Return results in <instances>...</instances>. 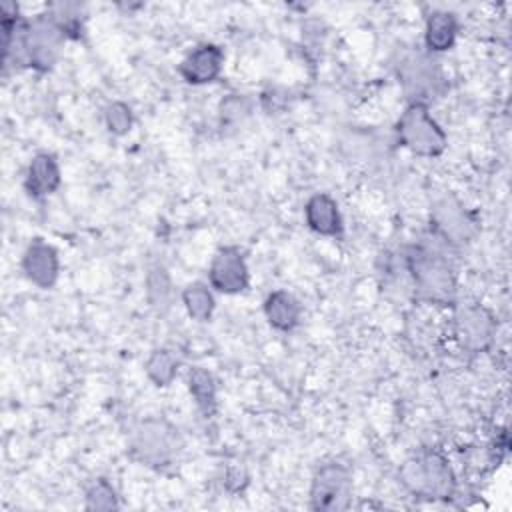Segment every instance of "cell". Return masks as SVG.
I'll return each mask as SVG.
<instances>
[{
	"mask_svg": "<svg viewBox=\"0 0 512 512\" xmlns=\"http://www.w3.org/2000/svg\"><path fill=\"white\" fill-rule=\"evenodd\" d=\"M452 244L434 230L416 244L402 250L412 290L418 298L432 304H452L456 298V274L452 262Z\"/></svg>",
	"mask_w": 512,
	"mask_h": 512,
	"instance_id": "6da1fadb",
	"label": "cell"
},
{
	"mask_svg": "<svg viewBox=\"0 0 512 512\" xmlns=\"http://www.w3.org/2000/svg\"><path fill=\"white\" fill-rule=\"evenodd\" d=\"M400 482L416 496L444 500L454 494L456 480L450 464L438 452H422L400 468Z\"/></svg>",
	"mask_w": 512,
	"mask_h": 512,
	"instance_id": "7a4b0ae2",
	"label": "cell"
},
{
	"mask_svg": "<svg viewBox=\"0 0 512 512\" xmlns=\"http://www.w3.org/2000/svg\"><path fill=\"white\" fill-rule=\"evenodd\" d=\"M396 134L402 146L418 156H440L446 150V134L430 116L426 104H408L396 122Z\"/></svg>",
	"mask_w": 512,
	"mask_h": 512,
	"instance_id": "3957f363",
	"label": "cell"
},
{
	"mask_svg": "<svg viewBox=\"0 0 512 512\" xmlns=\"http://www.w3.org/2000/svg\"><path fill=\"white\" fill-rule=\"evenodd\" d=\"M182 440L178 430L158 418H148L140 422L130 438V448L138 460L150 466H164L168 464L180 450Z\"/></svg>",
	"mask_w": 512,
	"mask_h": 512,
	"instance_id": "277c9868",
	"label": "cell"
},
{
	"mask_svg": "<svg viewBox=\"0 0 512 512\" xmlns=\"http://www.w3.org/2000/svg\"><path fill=\"white\" fill-rule=\"evenodd\" d=\"M400 84L410 98V104H426L444 90L446 78L442 68L428 54H410L400 62Z\"/></svg>",
	"mask_w": 512,
	"mask_h": 512,
	"instance_id": "5b68a950",
	"label": "cell"
},
{
	"mask_svg": "<svg viewBox=\"0 0 512 512\" xmlns=\"http://www.w3.org/2000/svg\"><path fill=\"white\" fill-rule=\"evenodd\" d=\"M352 474L338 462L324 464L316 470L310 486V506L322 512H340L350 506Z\"/></svg>",
	"mask_w": 512,
	"mask_h": 512,
	"instance_id": "8992f818",
	"label": "cell"
},
{
	"mask_svg": "<svg viewBox=\"0 0 512 512\" xmlns=\"http://www.w3.org/2000/svg\"><path fill=\"white\" fill-rule=\"evenodd\" d=\"M430 230L442 236L448 244L458 246L476 234V220L456 196L444 194L432 204Z\"/></svg>",
	"mask_w": 512,
	"mask_h": 512,
	"instance_id": "52a82bcc",
	"label": "cell"
},
{
	"mask_svg": "<svg viewBox=\"0 0 512 512\" xmlns=\"http://www.w3.org/2000/svg\"><path fill=\"white\" fill-rule=\"evenodd\" d=\"M248 266L236 246H222L208 266V282L222 294H238L248 288Z\"/></svg>",
	"mask_w": 512,
	"mask_h": 512,
	"instance_id": "ba28073f",
	"label": "cell"
},
{
	"mask_svg": "<svg viewBox=\"0 0 512 512\" xmlns=\"http://www.w3.org/2000/svg\"><path fill=\"white\" fill-rule=\"evenodd\" d=\"M454 326H456V336L462 342L464 348L472 352H480L490 346L494 338V318L492 314L480 306V304H462L456 310L454 316Z\"/></svg>",
	"mask_w": 512,
	"mask_h": 512,
	"instance_id": "9c48e42d",
	"label": "cell"
},
{
	"mask_svg": "<svg viewBox=\"0 0 512 512\" xmlns=\"http://www.w3.org/2000/svg\"><path fill=\"white\" fill-rule=\"evenodd\" d=\"M22 270L26 278L38 288H52L60 272L58 252L42 238H34L24 250Z\"/></svg>",
	"mask_w": 512,
	"mask_h": 512,
	"instance_id": "30bf717a",
	"label": "cell"
},
{
	"mask_svg": "<svg viewBox=\"0 0 512 512\" xmlns=\"http://www.w3.org/2000/svg\"><path fill=\"white\" fill-rule=\"evenodd\" d=\"M224 66V52L216 44H200L192 52L186 54V58L180 62L178 72L180 76L194 86L214 82Z\"/></svg>",
	"mask_w": 512,
	"mask_h": 512,
	"instance_id": "8fae6325",
	"label": "cell"
},
{
	"mask_svg": "<svg viewBox=\"0 0 512 512\" xmlns=\"http://www.w3.org/2000/svg\"><path fill=\"white\" fill-rule=\"evenodd\" d=\"M60 186V166L54 154L50 152H38L24 176V188L32 198H44L52 194Z\"/></svg>",
	"mask_w": 512,
	"mask_h": 512,
	"instance_id": "7c38bea8",
	"label": "cell"
},
{
	"mask_svg": "<svg viewBox=\"0 0 512 512\" xmlns=\"http://www.w3.org/2000/svg\"><path fill=\"white\" fill-rule=\"evenodd\" d=\"M304 220L308 228L320 236H338L342 232V216L338 204L330 194L324 192L308 198L304 206Z\"/></svg>",
	"mask_w": 512,
	"mask_h": 512,
	"instance_id": "4fadbf2b",
	"label": "cell"
},
{
	"mask_svg": "<svg viewBox=\"0 0 512 512\" xmlns=\"http://www.w3.org/2000/svg\"><path fill=\"white\" fill-rule=\"evenodd\" d=\"M264 314L272 328L280 332H290L300 322V304L298 300L286 290H274L264 300Z\"/></svg>",
	"mask_w": 512,
	"mask_h": 512,
	"instance_id": "5bb4252c",
	"label": "cell"
},
{
	"mask_svg": "<svg viewBox=\"0 0 512 512\" xmlns=\"http://www.w3.org/2000/svg\"><path fill=\"white\" fill-rule=\"evenodd\" d=\"M458 36V20L448 10H434L426 18L424 44L428 52L450 50Z\"/></svg>",
	"mask_w": 512,
	"mask_h": 512,
	"instance_id": "9a60e30c",
	"label": "cell"
},
{
	"mask_svg": "<svg viewBox=\"0 0 512 512\" xmlns=\"http://www.w3.org/2000/svg\"><path fill=\"white\" fill-rule=\"evenodd\" d=\"M182 302H184V308H186L188 316L198 320V322L210 320V316L214 312V304H216L210 288L202 282L188 284L182 292Z\"/></svg>",
	"mask_w": 512,
	"mask_h": 512,
	"instance_id": "2e32d148",
	"label": "cell"
},
{
	"mask_svg": "<svg viewBox=\"0 0 512 512\" xmlns=\"http://www.w3.org/2000/svg\"><path fill=\"white\" fill-rule=\"evenodd\" d=\"M188 388L198 404V408L208 416L216 408V382L212 374L200 366L188 372Z\"/></svg>",
	"mask_w": 512,
	"mask_h": 512,
	"instance_id": "e0dca14e",
	"label": "cell"
},
{
	"mask_svg": "<svg viewBox=\"0 0 512 512\" xmlns=\"http://www.w3.org/2000/svg\"><path fill=\"white\" fill-rule=\"evenodd\" d=\"M178 358L172 350L168 348H156L148 360H146V376L156 384V386H168L178 372Z\"/></svg>",
	"mask_w": 512,
	"mask_h": 512,
	"instance_id": "ac0fdd59",
	"label": "cell"
},
{
	"mask_svg": "<svg viewBox=\"0 0 512 512\" xmlns=\"http://www.w3.org/2000/svg\"><path fill=\"white\" fill-rule=\"evenodd\" d=\"M146 296L154 308H168L172 296V282L164 266H152L146 276Z\"/></svg>",
	"mask_w": 512,
	"mask_h": 512,
	"instance_id": "d6986e66",
	"label": "cell"
},
{
	"mask_svg": "<svg viewBox=\"0 0 512 512\" xmlns=\"http://www.w3.org/2000/svg\"><path fill=\"white\" fill-rule=\"evenodd\" d=\"M86 508L88 510H116L118 508L116 492L104 478H98L88 486Z\"/></svg>",
	"mask_w": 512,
	"mask_h": 512,
	"instance_id": "ffe728a7",
	"label": "cell"
},
{
	"mask_svg": "<svg viewBox=\"0 0 512 512\" xmlns=\"http://www.w3.org/2000/svg\"><path fill=\"white\" fill-rule=\"evenodd\" d=\"M104 124L114 136H124L132 128V110L124 102H110L104 108Z\"/></svg>",
	"mask_w": 512,
	"mask_h": 512,
	"instance_id": "44dd1931",
	"label": "cell"
}]
</instances>
